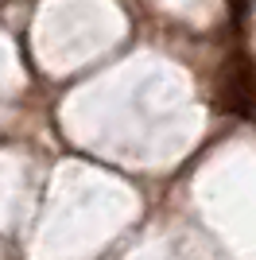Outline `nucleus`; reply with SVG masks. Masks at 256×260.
Here are the masks:
<instances>
[{
    "mask_svg": "<svg viewBox=\"0 0 256 260\" xmlns=\"http://www.w3.org/2000/svg\"><path fill=\"white\" fill-rule=\"evenodd\" d=\"M221 105L237 117L256 113V66L248 62L245 51H237L221 70Z\"/></svg>",
    "mask_w": 256,
    "mask_h": 260,
    "instance_id": "obj_1",
    "label": "nucleus"
}]
</instances>
